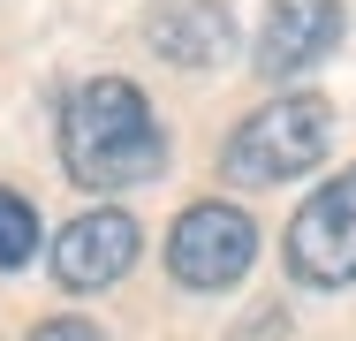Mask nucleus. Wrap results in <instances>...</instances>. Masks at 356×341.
<instances>
[{
    "instance_id": "f257e3e1",
    "label": "nucleus",
    "mask_w": 356,
    "mask_h": 341,
    "mask_svg": "<svg viewBox=\"0 0 356 341\" xmlns=\"http://www.w3.org/2000/svg\"><path fill=\"white\" fill-rule=\"evenodd\" d=\"M61 167L83 190H129L167 167V136L129 76H91L61 106Z\"/></svg>"
},
{
    "instance_id": "f03ea898",
    "label": "nucleus",
    "mask_w": 356,
    "mask_h": 341,
    "mask_svg": "<svg viewBox=\"0 0 356 341\" xmlns=\"http://www.w3.org/2000/svg\"><path fill=\"white\" fill-rule=\"evenodd\" d=\"M326 144H334V114H326V99L288 91V99L258 106L243 129L227 136L220 167H227V182H288V175H311V167L326 159Z\"/></svg>"
},
{
    "instance_id": "7ed1b4c3",
    "label": "nucleus",
    "mask_w": 356,
    "mask_h": 341,
    "mask_svg": "<svg viewBox=\"0 0 356 341\" xmlns=\"http://www.w3.org/2000/svg\"><path fill=\"white\" fill-rule=\"evenodd\" d=\"M288 273L303 288H349L356 280V167H341L288 220Z\"/></svg>"
},
{
    "instance_id": "20e7f679",
    "label": "nucleus",
    "mask_w": 356,
    "mask_h": 341,
    "mask_svg": "<svg viewBox=\"0 0 356 341\" xmlns=\"http://www.w3.org/2000/svg\"><path fill=\"white\" fill-rule=\"evenodd\" d=\"M258 258V228L235 205H190L167 235V266L182 288H235Z\"/></svg>"
},
{
    "instance_id": "39448f33",
    "label": "nucleus",
    "mask_w": 356,
    "mask_h": 341,
    "mask_svg": "<svg viewBox=\"0 0 356 341\" xmlns=\"http://www.w3.org/2000/svg\"><path fill=\"white\" fill-rule=\"evenodd\" d=\"M137 220L129 212H114V205H99V212H76L69 228L54 235V280L76 288V296H99V288H114L122 273L137 266Z\"/></svg>"
},
{
    "instance_id": "423d86ee",
    "label": "nucleus",
    "mask_w": 356,
    "mask_h": 341,
    "mask_svg": "<svg viewBox=\"0 0 356 341\" xmlns=\"http://www.w3.org/2000/svg\"><path fill=\"white\" fill-rule=\"evenodd\" d=\"M341 46V0H273L258 23V68L266 76H296V68L326 61Z\"/></svg>"
},
{
    "instance_id": "0eeeda50",
    "label": "nucleus",
    "mask_w": 356,
    "mask_h": 341,
    "mask_svg": "<svg viewBox=\"0 0 356 341\" xmlns=\"http://www.w3.org/2000/svg\"><path fill=\"white\" fill-rule=\"evenodd\" d=\"M144 38H152L159 61H175V68H213L235 46V23H227L220 0H152Z\"/></svg>"
},
{
    "instance_id": "6e6552de",
    "label": "nucleus",
    "mask_w": 356,
    "mask_h": 341,
    "mask_svg": "<svg viewBox=\"0 0 356 341\" xmlns=\"http://www.w3.org/2000/svg\"><path fill=\"white\" fill-rule=\"evenodd\" d=\"M31 251H38V212L15 198V190H0V273L31 266Z\"/></svg>"
},
{
    "instance_id": "1a4fd4ad",
    "label": "nucleus",
    "mask_w": 356,
    "mask_h": 341,
    "mask_svg": "<svg viewBox=\"0 0 356 341\" xmlns=\"http://www.w3.org/2000/svg\"><path fill=\"white\" fill-rule=\"evenodd\" d=\"M31 341H106L91 319H46V326H31Z\"/></svg>"
}]
</instances>
